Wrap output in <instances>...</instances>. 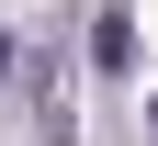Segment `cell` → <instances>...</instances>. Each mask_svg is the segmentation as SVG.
Wrapping results in <instances>:
<instances>
[{"label": "cell", "instance_id": "1", "mask_svg": "<svg viewBox=\"0 0 158 146\" xmlns=\"http://www.w3.org/2000/svg\"><path fill=\"white\" fill-rule=\"evenodd\" d=\"M90 68H102V79H124V68H135V23H124V11H102V34H90Z\"/></svg>", "mask_w": 158, "mask_h": 146}, {"label": "cell", "instance_id": "3", "mask_svg": "<svg viewBox=\"0 0 158 146\" xmlns=\"http://www.w3.org/2000/svg\"><path fill=\"white\" fill-rule=\"evenodd\" d=\"M147 135H158V101H147Z\"/></svg>", "mask_w": 158, "mask_h": 146}, {"label": "cell", "instance_id": "2", "mask_svg": "<svg viewBox=\"0 0 158 146\" xmlns=\"http://www.w3.org/2000/svg\"><path fill=\"white\" fill-rule=\"evenodd\" d=\"M0 68H11V34H0Z\"/></svg>", "mask_w": 158, "mask_h": 146}]
</instances>
